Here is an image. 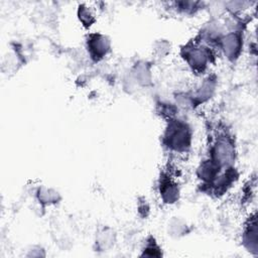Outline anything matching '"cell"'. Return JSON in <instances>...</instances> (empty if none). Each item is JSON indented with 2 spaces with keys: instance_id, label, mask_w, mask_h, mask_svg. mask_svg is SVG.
Returning a JSON list of instances; mask_svg holds the SVG:
<instances>
[{
  "instance_id": "2",
  "label": "cell",
  "mask_w": 258,
  "mask_h": 258,
  "mask_svg": "<svg viewBox=\"0 0 258 258\" xmlns=\"http://www.w3.org/2000/svg\"><path fill=\"white\" fill-rule=\"evenodd\" d=\"M187 61L195 69H204L206 67L209 54L205 51V49H200V47H190L186 49L185 53Z\"/></svg>"
},
{
  "instance_id": "3",
  "label": "cell",
  "mask_w": 258,
  "mask_h": 258,
  "mask_svg": "<svg viewBox=\"0 0 258 258\" xmlns=\"http://www.w3.org/2000/svg\"><path fill=\"white\" fill-rule=\"evenodd\" d=\"M90 48L93 52L94 56L101 57L104 55L109 48V44L107 43V40L102 35H94V38L90 41Z\"/></svg>"
},
{
  "instance_id": "1",
  "label": "cell",
  "mask_w": 258,
  "mask_h": 258,
  "mask_svg": "<svg viewBox=\"0 0 258 258\" xmlns=\"http://www.w3.org/2000/svg\"><path fill=\"white\" fill-rule=\"evenodd\" d=\"M189 138V132L185 125L178 122L172 123L169 126L165 136L168 146L175 150H181L188 147Z\"/></svg>"
},
{
  "instance_id": "4",
  "label": "cell",
  "mask_w": 258,
  "mask_h": 258,
  "mask_svg": "<svg viewBox=\"0 0 258 258\" xmlns=\"http://www.w3.org/2000/svg\"><path fill=\"white\" fill-rule=\"evenodd\" d=\"M79 18L85 25H91L94 22V15L90 7L86 5L79 6Z\"/></svg>"
}]
</instances>
